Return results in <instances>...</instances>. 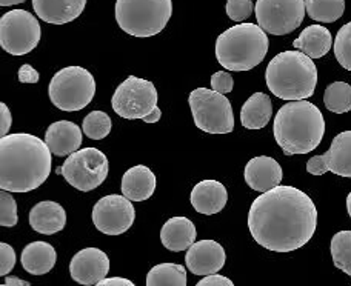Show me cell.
Masks as SVG:
<instances>
[{
    "instance_id": "44dd1931",
    "label": "cell",
    "mask_w": 351,
    "mask_h": 286,
    "mask_svg": "<svg viewBox=\"0 0 351 286\" xmlns=\"http://www.w3.org/2000/svg\"><path fill=\"white\" fill-rule=\"evenodd\" d=\"M29 225L36 233L53 235L66 225V213L58 202H39L29 211Z\"/></svg>"
},
{
    "instance_id": "4316f807",
    "label": "cell",
    "mask_w": 351,
    "mask_h": 286,
    "mask_svg": "<svg viewBox=\"0 0 351 286\" xmlns=\"http://www.w3.org/2000/svg\"><path fill=\"white\" fill-rule=\"evenodd\" d=\"M186 271L178 263H160L147 274V286H186Z\"/></svg>"
},
{
    "instance_id": "d6986e66",
    "label": "cell",
    "mask_w": 351,
    "mask_h": 286,
    "mask_svg": "<svg viewBox=\"0 0 351 286\" xmlns=\"http://www.w3.org/2000/svg\"><path fill=\"white\" fill-rule=\"evenodd\" d=\"M193 208L204 216H215L228 202V191L217 180H202L194 186L190 196Z\"/></svg>"
},
{
    "instance_id": "30bf717a",
    "label": "cell",
    "mask_w": 351,
    "mask_h": 286,
    "mask_svg": "<svg viewBox=\"0 0 351 286\" xmlns=\"http://www.w3.org/2000/svg\"><path fill=\"white\" fill-rule=\"evenodd\" d=\"M42 28L25 10H11L0 18V45L11 55H25L39 45Z\"/></svg>"
},
{
    "instance_id": "b9f144b4",
    "label": "cell",
    "mask_w": 351,
    "mask_h": 286,
    "mask_svg": "<svg viewBox=\"0 0 351 286\" xmlns=\"http://www.w3.org/2000/svg\"><path fill=\"white\" fill-rule=\"evenodd\" d=\"M160 117H162V111H160V108H158L156 107L152 113H149L145 119H143V122L145 123H156V122H159L160 120Z\"/></svg>"
},
{
    "instance_id": "603a6c76",
    "label": "cell",
    "mask_w": 351,
    "mask_h": 286,
    "mask_svg": "<svg viewBox=\"0 0 351 286\" xmlns=\"http://www.w3.org/2000/svg\"><path fill=\"white\" fill-rule=\"evenodd\" d=\"M196 226L186 217H173L162 226L160 242L167 250L180 252L190 248L196 242Z\"/></svg>"
},
{
    "instance_id": "ffe728a7",
    "label": "cell",
    "mask_w": 351,
    "mask_h": 286,
    "mask_svg": "<svg viewBox=\"0 0 351 286\" xmlns=\"http://www.w3.org/2000/svg\"><path fill=\"white\" fill-rule=\"evenodd\" d=\"M86 0H33V8L40 21L65 25L82 14Z\"/></svg>"
},
{
    "instance_id": "5b68a950",
    "label": "cell",
    "mask_w": 351,
    "mask_h": 286,
    "mask_svg": "<svg viewBox=\"0 0 351 286\" xmlns=\"http://www.w3.org/2000/svg\"><path fill=\"white\" fill-rule=\"evenodd\" d=\"M268 47V36L259 23H239L217 37L216 59L228 71H250L262 64Z\"/></svg>"
},
{
    "instance_id": "f1b7e54d",
    "label": "cell",
    "mask_w": 351,
    "mask_h": 286,
    "mask_svg": "<svg viewBox=\"0 0 351 286\" xmlns=\"http://www.w3.org/2000/svg\"><path fill=\"white\" fill-rule=\"evenodd\" d=\"M324 103L328 111L343 114L351 111V86L346 82H335L327 86Z\"/></svg>"
},
{
    "instance_id": "74e56055",
    "label": "cell",
    "mask_w": 351,
    "mask_h": 286,
    "mask_svg": "<svg viewBox=\"0 0 351 286\" xmlns=\"http://www.w3.org/2000/svg\"><path fill=\"white\" fill-rule=\"evenodd\" d=\"M197 286H233V282L228 277L219 276L216 272V274L205 276V278L197 282Z\"/></svg>"
},
{
    "instance_id": "8992f818",
    "label": "cell",
    "mask_w": 351,
    "mask_h": 286,
    "mask_svg": "<svg viewBox=\"0 0 351 286\" xmlns=\"http://www.w3.org/2000/svg\"><path fill=\"white\" fill-rule=\"evenodd\" d=\"M173 14L171 0H117L116 21L134 37H152L167 27Z\"/></svg>"
},
{
    "instance_id": "83f0119b",
    "label": "cell",
    "mask_w": 351,
    "mask_h": 286,
    "mask_svg": "<svg viewBox=\"0 0 351 286\" xmlns=\"http://www.w3.org/2000/svg\"><path fill=\"white\" fill-rule=\"evenodd\" d=\"M305 10L315 22L333 23L346 11V0H305Z\"/></svg>"
},
{
    "instance_id": "60d3db41",
    "label": "cell",
    "mask_w": 351,
    "mask_h": 286,
    "mask_svg": "<svg viewBox=\"0 0 351 286\" xmlns=\"http://www.w3.org/2000/svg\"><path fill=\"white\" fill-rule=\"evenodd\" d=\"M10 285L29 286V282H25V281H22L21 277H14V276H5V282H3V286H10Z\"/></svg>"
},
{
    "instance_id": "4fadbf2b",
    "label": "cell",
    "mask_w": 351,
    "mask_h": 286,
    "mask_svg": "<svg viewBox=\"0 0 351 286\" xmlns=\"http://www.w3.org/2000/svg\"><path fill=\"white\" fill-rule=\"evenodd\" d=\"M136 209L130 198L110 194L100 198L93 208V223L97 231L106 235H121L133 226Z\"/></svg>"
},
{
    "instance_id": "ee69618b",
    "label": "cell",
    "mask_w": 351,
    "mask_h": 286,
    "mask_svg": "<svg viewBox=\"0 0 351 286\" xmlns=\"http://www.w3.org/2000/svg\"><path fill=\"white\" fill-rule=\"evenodd\" d=\"M347 211H348V216L351 217V192H350L348 197H347Z\"/></svg>"
},
{
    "instance_id": "ab89813d",
    "label": "cell",
    "mask_w": 351,
    "mask_h": 286,
    "mask_svg": "<svg viewBox=\"0 0 351 286\" xmlns=\"http://www.w3.org/2000/svg\"><path fill=\"white\" fill-rule=\"evenodd\" d=\"M134 283L128 281V278L123 277H111V278H104L97 283V286H133Z\"/></svg>"
},
{
    "instance_id": "e575fe53",
    "label": "cell",
    "mask_w": 351,
    "mask_h": 286,
    "mask_svg": "<svg viewBox=\"0 0 351 286\" xmlns=\"http://www.w3.org/2000/svg\"><path fill=\"white\" fill-rule=\"evenodd\" d=\"M16 266V251L12 246L2 242L0 244V276L5 277L10 274V271Z\"/></svg>"
},
{
    "instance_id": "d590c367",
    "label": "cell",
    "mask_w": 351,
    "mask_h": 286,
    "mask_svg": "<svg viewBox=\"0 0 351 286\" xmlns=\"http://www.w3.org/2000/svg\"><path fill=\"white\" fill-rule=\"evenodd\" d=\"M233 77L227 71H219L211 76V90H215L221 94H228L233 91Z\"/></svg>"
},
{
    "instance_id": "d4e9b609",
    "label": "cell",
    "mask_w": 351,
    "mask_h": 286,
    "mask_svg": "<svg viewBox=\"0 0 351 286\" xmlns=\"http://www.w3.org/2000/svg\"><path fill=\"white\" fill-rule=\"evenodd\" d=\"M293 47L311 59H321L333 47V36L322 25H310L293 42Z\"/></svg>"
},
{
    "instance_id": "52a82bcc",
    "label": "cell",
    "mask_w": 351,
    "mask_h": 286,
    "mask_svg": "<svg viewBox=\"0 0 351 286\" xmlns=\"http://www.w3.org/2000/svg\"><path fill=\"white\" fill-rule=\"evenodd\" d=\"M96 94V80L82 66L62 68L48 86L49 101L56 108L66 113L80 111L91 103Z\"/></svg>"
},
{
    "instance_id": "6da1fadb",
    "label": "cell",
    "mask_w": 351,
    "mask_h": 286,
    "mask_svg": "<svg viewBox=\"0 0 351 286\" xmlns=\"http://www.w3.org/2000/svg\"><path fill=\"white\" fill-rule=\"evenodd\" d=\"M317 226V209L294 186H276L254 198L248 228L256 244L274 252H291L308 244Z\"/></svg>"
},
{
    "instance_id": "cb8c5ba5",
    "label": "cell",
    "mask_w": 351,
    "mask_h": 286,
    "mask_svg": "<svg viewBox=\"0 0 351 286\" xmlns=\"http://www.w3.org/2000/svg\"><path fill=\"white\" fill-rule=\"evenodd\" d=\"M58 254L53 245L47 242H31L23 248L21 262L23 270L33 276L48 274L54 268Z\"/></svg>"
},
{
    "instance_id": "ac0fdd59",
    "label": "cell",
    "mask_w": 351,
    "mask_h": 286,
    "mask_svg": "<svg viewBox=\"0 0 351 286\" xmlns=\"http://www.w3.org/2000/svg\"><path fill=\"white\" fill-rule=\"evenodd\" d=\"M82 133L74 122L59 120L48 127L45 133V142L51 153L58 157H66L76 153L82 145Z\"/></svg>"
},
{
    "instance_id": "7a4b0ae2",
    "label": "cell",
    "mask_w": 351,
    "mask_h": 286,
    "mask_svg": "<svg viewBox=\"0 0 351 286\" xmlns=\"http://www.w3.org/2000/svg\"><path fill=\"white\" fill-rule=\"evenodd\" d=\"M51 149L28 133L0 139V190L23 194L39 188L51 174Z\"/></svg>"
},
{
    "instance_id": "9c48e42d",
    "label": "cell",
    "mask_w": 351,
    "mask_h": 286,
    "mask_svg": "<svg viewBox=\"0 0 351 286\" xmlns=\"http://www.w3.org/2000/svg\"><path fill=\"white\" fill-rule=\"evenodd\" d=\"M108 171V159L97 148L77 149L66 157L64 166L58 168V174H62L68 183L82 192L99 188L105 182Z\"/></svg>"
},
{
    "instance_id": "9a60e30c",
    "label": "cell",
    "mask_w": 351,
    "mask_h": 286,
    "mask_svg": "<svg viewBox=\"0 0 351 286\" xmlns=\"http://www.w3.org/2000/svg\"><path fill=\"white\" fill-rule=\"evenodd\" d=\"M110 271V259L99 248H85L71 259L70 274L80 285H97Z\"/></svg>"
},
{
    "instance_id": "484cf974",
    "label": "cell",
    "mask_w": 351,
    "mask_h": 286,
    "mask_svg": "<svg viewBox=\"0 0 351 286\" xmlns=\"http://www.w3.org/2000/svg\"><path fill=\"white\" fill-rule=\"evenodd\" d=\"M273 114L271 99L263 92H254L241 109V123L247 129L265 128Z\"/></svg>"
},
{
    "instance_id": "2e32d148",
    "label": "cell",
    "mask_w": 351,
    "mask_h": 286,
    "mask_svg": "<svg viewBox=\"0 0 351 286\" xmlns=\"http://www.w3.org/2000/svg\"><path fill=\"white\" fill-rule=\"evenodd\" d=\"M225 250L216 240H200L188 248L186 268L194 276H210L221 271L225 265Z\"/></svg>"
},
{
    "instance_id": "7402d4cb",
    "label": "cell",
    "mask_w": 351,
    "mask_h": 286,
    "mask_svg": "<svg viewBox=\"0 0 351 286\" xmlns=\"http://www.w3.org/2000/svg\"><path fill=\"white\" fill-rule=\"evenodd\" d=\"M122 194L131 202H145L156 191V176L145 165H136L122 177Z\"/></svg>"
},
{
    "instance_id": "d6a6232c",
    "label": "cell",
    "mask_w": 351,
    "mask_h": 286,
    "mask_svg": "<svg viewBox=\"0 0 351 286\" xmlns=\"http://www.w3.org/2000/svg\"><path fill=\"white\" fill-rule=\"evenodd\" d=\"M12 192L2 190L0 191V226L12 228L17 225V203L16 198L11 196Z\"/></svg>"
},
{
    "instance_id": "7bdbcfd3",
    "label": "cell",
    "mask_w": 351,
    "mask_h": 286,
    "mask_svg": "<svg viewBox=\"0 0 351 286\" xmlns=\"http://www.w3.org/2000/svg\"><path fill=\"white\" fill-rule=\"evenodd\" d=\"M25 0H0V6H12V5H21Z\"/></svg>"
},
{
    "instance_id": "4dcf8cb0",
    "label": "cell",
    "mask_w": 351,
    "mask_h": 286,
    "mask_svg": "<svg viewBox=\"0 0 351 286\" xmlns=\"http://www.w3.org/2000/svg\"><path fill=\"white\" fill-rule=\"evenodd\" d=\"M111 128L112 123L110 116L104 113V111H93V113L85 117L82 123L84 134L91 140L105 139L111 133Z\"/></svg>"
},
{
    "instance_id": "3957f363",
    "label": "cell",
    "mask_w": 351,
    "mask_h": 286,
    "mask_svg": "<svg viewBox=\"0 0 351 286\" xmlns=\"http://www.w3.org/2000/svg\"><path fill=\"white\" fill-rule=\"evenodd\" d=\"M274 139L287 155L308 154L321 145L325 120L315 103L291 101L274 117Z\"/></svg>"
},
{
    "instance_id": "1f68e13d",
    "label": "cell",
    "mask_w": 351,
    "mask_h": 286,
    "mask_svg": "<svg viewBox=\"0 0 351 286\" xmlns=\"http://www.w3.org/2000/svg\"><path fill=\"white\" fill-rule=\"evenodd\" d=\"M333 49L339 65L347 71H351V22L337 31Z\"/></svg>"
},
{
    "instance_id": "f546056e",
    "label": "cell",
    "mask_w": 351,
    "mask_h": 286,
    "mask_svg": "<svg viewBox=\"0 0 351 286\" xmlns=\"http://www.w3.org/2000/svg\"><path fill=\"white\" fill-rule=\"evenodd\" d=\"M336 268L351 277V231H339L333 235L330 245Z\"/></svg>"
},
{
    "instance_id": "5bb4252c",
    "label": "cell",
    "mask_w": 351,
    "mask_h": 286,
    "mask_svg": "<svg viewBox=\"0 0 351 286\" xmlns=\"http://www.w3.org/2000/svg\"><path fill=\"white\" fill-rule=\"evenodd\" d=\"M306 171L313 176L333 172L336 176L351 179V131L337 134L327 153L308 160Z\"/></svg>"
},
{
    "instance_id": "8d00e7d4",
    "label": "cell",
    "mask_w": 351,
    "mask_h": 286,
    "mask_svg": "<svg viewBox=\"0 0 351 286\" xmlns=\"http://www.w3.org/2000/svg\"><path fill=\"white\" fill-rule=\"evenodd\" d=\"M19 80L22 83H37L40 80V74L31 65H22L19 68Z\"/></svg>"
},
{
    "instance_id": "277c9868",
    "label": "cell",
    "mask_w": 351,
    "mask_h": 286,
    "mask_svg": "<svg viewBox=\"0 0 351 286\" xmlns=\"http://www.w3.org/2000/svg\"><path fill=\"white\" fill-rule=\"evenodd\" d=\"M265 80L271 94L284 101H304L315 94L317 68L305 53L284 51L274 55L267 66Z\"/></svg>"
},
{
    "instance_id": "e0dca14e",
    "label": "cell",
    "mask_w": 351,
    "mask_h": 286,
    "mask_svg": "<svg viewBox=\"0 0 351 286\" xmlns=\"http://www.w3.org/2000/svg\"><path fill=\"white\" fill-rule=\"evenodd\" d=\"M243 177L250 188L258 192H267L279 186L284 179V171L278 160L268 155H259L248 161Z\"/></svg>"
},
{
    "instance_id": "836d02e7",
    "label": "cell",
    "mask_w": 351,
    "mask_h": 286,
    "mask_svg": "<svg viewBox=\"0 0 351 286\" xmlns=\"http://www.w3.org/2000/svg\"><path fill=\"white\" fill-rule=\"evenodd\" d=\"M253 0H228L227 14L234 22H243L253 14Z\"/></svg>"
},
{
    "instance_id": "ba28073f",
    "label": "cell",
    "mask_w": 351,
    "mask_h": 286,
    "mask_svg": "<svg viewBox=\"0 0 351 286\" xmlns=\"http://www.w3.org/2000/svg\"><path fill=\"white\" fill-rule=\"evenodd\" d=\"M194 125L208 134H228L234 129V113L225 94L215 90L196 88L188 97Z\"/></svg>"
},
{
    "instance_id": "8fae6325",
    "label": "cell",
    "mask_w": 351,
    "mask_h": 286,
    "mask_svg": "<svg viewBox=\"0 0 351 286\" xmlns=\"http://www.w3.org/2000/svg\"><path fill=\"white\" fill-rule=\"evenodd\" d=\"M158 90L149 80L130 76L117 86L112 96V109L122 119H145L158 107Z\"/></svg>"
},
{
    "instance_id": "f35d334b",
    "label": "cell",
    "mask_w": 351,
    "mask_h": 286,
    "mask_svg": "<svg viewBox=\"0 0 351 286\" xmlns=\"http://www.w3.org/2000/svg\"><path fill=\"white\" fill-rule=\"evenodd\" d=\"M0 109H2V129H0V135H6L10 133L12 116L10 113V108L6 107V103H0Z\"/></svg>"
},
{
    "instance_id": "7c38bea8",
    "label": "cell",
    "mask_w": 351,
    "mask_h": 286,
    "mask_svg": "<svg viewBox=\"0 0 351 286\" xmlns=\"http://www.w3.org/2000/svg\"><path fill=\"white\" fill-rule=\"evenodd\" d=\"M254 12L267 34L287 36L302 25L305 0H258Z\"/></svg>"
}]
</instances>
